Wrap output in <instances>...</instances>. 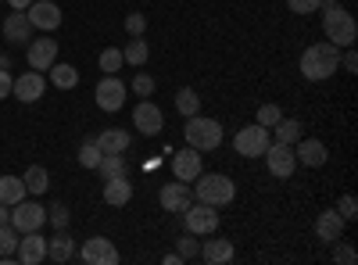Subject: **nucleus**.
Wrapping results in <instances>:
<instances>
[{
	"label": "nucleus",
	"instance_id": "1",
	"mask_svg": "<svg viewBox=\"0 0 358 265\" xmlns=\"http://www.w3.org/2000/svg\"><path fill=\"white\" fill-rule=\"evenodd\" d=\"M319 11H322V33H326V40H330L334 47H341V50L355 47L358 22H355V15L348 8H341V0H322Z\"/></svg>",
	"mask_w": 358,
	"mask_h": 265
},
{
	"label": "nucleus",
	"instance_id": "2",
	"mask_svg": "<svg viewBox=\"0 0 358 265\" xmlns=\"http://www.w3.org/2000/svg\"><path fill=\"white\" fill-rule=\"evenodd\" d=\"M337 69H341V47H334L330 40L312 43V47L301 54V76H305L308 83L330 79V76H337Z\"/></svg>",
	"mask_w": 358,
	"mask_h": 265
},
{
	"label": "nucleus",
	"instance_id": "3",
	"mask_svg": "<svg viewBox=\"0 0 358 265\" xmlns=\"http://www.w3.org/2000/svg\"><path fill=\"white\" fill-rule=\"evenodd\" d=\"M183 136H187V147H194V151H201V155L219 151L222 147V126L215 119H208V115H201V111L187 119Z\"/></svg>",
	"mask_w": 358,
	"mask_h": 265
},
{
	"label": "nucleus",
	"instance_id": "4",
	"mask_svg": "<svg viewBox=\"0 0 358 265\" xmlns=\"http://www.w3.org/2000/svg\"><path fill=\"white\" fill-rule=\"evenodd\" d=\"M194 197L204 201V204H215V208H226L236 197V183L222 172H201L194 180Z\"/></svg>",
	"mask_w": 358,
	"mask_h": 265
},
{
	"label": "nucleus",
	"instance_id": "5",
	"mask_svg": "<svg viewBox=\"0 0 358 265\" xmlns=\"http://www.w3.org/2000/svg\"><path fill=\"white\" fill-rule=\"evenodd\" d=\"M219 222H222L219 208L215 204H204V201H194L183 212V226H187V233H194V237H212V233H219Z\"/></svg>",
	"mask_w": 358,
	"mask_h": 265
},
{
	"label": "nucleus",
	"instance_id": "6",
	"mask_svg": "<svg viewBox=\"0 0 358 265\" xmlns=\"http://www.w3.org/2000/svg\"><path fill=\"white\" fill-rule=\"evenodd\" d=\"M268 143H273V129H265V126L251 122V126H241V129H236L233 151L241 155V158H262Z\"/></svg>",
	"mask_w": 358,
	"mask_h": 265
},
{
	"label": "nucleus",
	"instance_id": "7",
	"mask_svg": "<svg viewBox=\"0 0 358 265\" xmlns=\"http://www.w3.org/2000/svg\"><path fill=\"white\" fill-rule=\"evenodd\" d=\"M265 169H268V176H276V180H290L294 176V169H297V158H294V147L290 143H280V140H273L265 147Z\"/></svg>",
	"mask_w": 358,
	"mask_h": 265
},
{
	"label": "nucleus",
	"instance_id": "8",
	"mask_svg": "<svg viewBox=\"0 0 358 265\" xmlns=\"http://www.w3.org/2000/svg\"><path fill=\"white\" fill-rule=\"evenodd\" d=\"M126 94H129V86L118 79V76H104L97 86H94V101H97V108L101 111H122V104H126Z\"/></svg>",
	"mask_w": 358,
	"mask_h": 265
},
{
	"label": "nucleus",
	"instance_id": "9",
	"mask_svg": "<svg viewBox=\"0 0 358 265\" xmlns=\"http://www.w3.org/2000/svg\"><path fill=\"white\" fill-rule=\"evenodd\" d=\"M11 226L18 229V233H33V229H43L47 226V208L40 201H18V204H11Z\"/></svg>",
	"mask_w": 358,
	"mask_h": 265
},
{
	"label": "nucleus",
	"instance_id": "10",
	"mask_svg": "<svg viewBox=\"0 0 358 265\" xmlns=\"http://www.w3.org/2000/svg\"><path fill=\"white\" fill-rule=\"evenodd\" d=\"M133 126L140 136H158L165 129V111L151 101V97H143L136 108H133Z\"/></svg>",
	"mask_w": 358,
	"mask_h": 265
},
{
	"label": "nucleus",
	"instance_id": "11",
	"mask_svg": "<svg viewBox=\"0 0 358 265\" xmlns=\"http://www.w3.org/2000/svg\"><path fill=\"white\" fill-rule=\"evenodd\" d=\"M118 248L108 241V237H90V241H83V248H79V262L83 265H118Z\"/></svg>",
	"mask_w": 358,
	"mask_h": 265
},
{
	"label": "nucleus",
	"instance_id": "12",
	"mask_svg": "<svg viewBox=\"0 0 358 265\" xmlns=\"http://www.w3.org/2000/svg\"><path fill=\"white\" fill-rule=\"evenodd\" d=\"M25 18L33 22V29L36 33H54L57 25H62V8L54 4V0H33V4L25 8Z\"/></svg>",
	"mask_w": 358,
	"mask_h": 265
},
{
	"label": "nucleus",
	"instance_id": "13",
	"mask_svg": "<svg viewBox=\"0 0 358 265\" xmlns=\"http://www.w3.org/2000/svg\"><path fill=\"white\" fill-rule=\"evenodd\" d=\"M25 62H29V69H36V72H47L54 62H57V40H50V33L47 36H33L25 43Z\"/></svg>",
	"mask_w": 358,
	"mask_h": 265
},
{
	"label": "nucleus",
	"instance_id": "14",
	"mask_svg": "<svg viewBox=\"0 0 358 265\" xmlns=\"http://www.w3.org/2000/svg\"><path fill=\"white\" fill-rule=\"evenodd\" d=\"M43 90H47V72H22L18 79H15V86H11V97L15 101H22V104H36L40 97H43Z\"/></svg>",
	"mask_w": 358,
	"mask_h": 265
},
{
	"label": "nucleus",
	"instance_id": "15",
	"mask_svg": "<svg viewBox=\"0 0 358 265\" xmlns=\"http://www.w3.org/2000/svg\"><path fill=\"white\" fill-rule=\"evenodd\" d=\"M158 201H162V208L165 212H176V215H183L190 204H194V187L183 183V180H176V183H165L158 190Z\"/></svg>",
	"mask_w": 358,
	"mask_h": 265
},
{
	"label": "nucleus",
	"instance_id": "16",
	"mask_svg": "<svg viewBox=\"0 0 358 265\" xmlns=\"http://www.w3.org/2000/svg\"><path fill=\"white\" fill-rule=\"evenodd\" d=\"M204 172V155L194 151V147H183V151H172V176L183 183H194Z\"/></svg>",
	"mask_w": 358,
	"mask_h": 265
},
{
	"label": "nucleus",
	"instance_id": "17",
	"mask_svg": "<svg viewBox=\"0 0 358 265\" xmlns=\"http://www.w3.org/2000/svg\"><path fill=\"white\" fill-rule=\"evenodd\" d=\"M294 158H297V165H305V169H322L326 162H330V151H326L322 140L301 136V140L294 143Z\"/></svg>",
	"mask_w": 358,
	"mask_h": 265
},
{
	"label": "nucleus",
	"instance_id": "18",
	"mask_svg": "<svg viewBox=\"0 0 358 265\" xmlns=\"http://www.w3.org/2000/svg\"><path fill=\"white\" fill-rule=\"evenodd\" d=\"M15 258H18L22 265H40V262H47V237H43L40 229L22 233V237H18V251H15Z\"/></svg>",
	"mask_w": 358,
	"mask_h": 265
},
{
	"label": "nucleus",
	"instance_id": "19",
	"mask_svg": "<svg viewBox=\"0 0 358 265\" xmlns=\"http://www.w3.org/2000/svg\"><path fill=\"white\" fill-rule=\"evenodd\" d=\"M344 226H348V222L341 219L337 208L319 212V215H315V237L326 241V244H337V241H344Z\"/></svg>",
	"mask_w": 358,
	"mask_h": 265
},
{
	"label": "nucleus",
	"instance_id": "20",
	"mask_svg": "<svg viewBox=\"0 0 358 265\" xmlns=\"http://www.w3.org/2000/svg\"><path fill=\"white\" fill-rule=\"evenodd\" d=\"M33 22L25 18V11H11L8 18H4V40L11 43V47H22V43H29L33 40Z\"/></svg>",
	"mask_w": 358,
	"mask_h": 265
},
{
	"label": "nucleus",
	"instance_id": "21",
	"mask_svg": "<svg viewBox=\"0 0 358 265\" xmlns=\"http://www.w3.org/2000/svg\"><path fill=\"white\" fill-rule=\"evenodd\" d=\"M215 237V233H212ZM201 262H208V265H229L233 258H236V248H233V241H226V237H215V241H204L201 244V255H197Z\"/></svg>",
	"mask_w": 358,
	"mask_h": 265
},
{
	"label": "nucleus",
	"instance_id": "22",
	"mask_svg": "<svg viewBox=\"0 0 358 265\" xmlns=\"http://www.w3.org/2000/svg\"><path fill=\"white\" fill-rule=\"evenodd\" d=\"M47 258L57 262V265H65L76 258V237L69 229H54V237H47Z\"/></svg>",
	"mask_w": 358,
	"mask_h": 265
},
{
	"label": "nucleus",
	"instance_id": "23",
	"mask_svg": "<svg viewBox=\"0 0 358 265\" xmlns=\"http://www.w3.org/2000/svg\"><path fill=\"white\" fill-rule=\"evenodd\" d=\"M94 143L101 147V155H126L133 143V133L129 129H104L94 136Z\"/></svg>",
	"mask_w": 358,
	"mask_h": 265
},
{
	"label": "nucleus",
	"instance_id": "24",
	"mask_svg": "<svg viewBox=\"0 0 358 265\" xmlns=\"http://www.w3.org/2000/svg\"><path fill=\"white\" fill-rule=\"evenodd\" d=\"M104 201L111 204V208H126V204L133 201V183H129V176H115V180H104Z\"/></svg>",
	"mask_w": 358,
	"mask_h": 265
},
{
	"label": "nucleus",
	"instance_id": "25",
	"mask_svg": "<svg viewBox=\"0 0 358 265\" xmlns=\"http://www.w3.org/2000/svg\"><path fill=\"white\" fill-rule=\"evenodd\" d=\"M47 76H50V86H57V90H76L79 86V69L65 65V62H54L47 69Z\"/></svg>",
	"mask_w": 358,
	"mask_h": 265
},
{
	"label": "nucleus",
	"instance_id": "26",
	"mask_svg": "<svg viewBox=\"0 0 358 265\" xmlns=\"http://www.w3.org/2000/svg\"><path fill=\"white\" fill-rule=\"evenodd\" d=\"M122 62L129 69H143L147 62H151V47H147L143 36H129V43L122 47Z\"/></svg>",
	"mask_w": 358,
	"mask_h": 265
},
{
	"label": "nucleus",
	"instance_id": "27",
	"mask_svg": "<svg viewBox=\"0 0 358 265\" xmlns=\"http://www.w3.org/2000/svg\"><path fill=\"white\" fill-rule=\"evenodd\" d=\"M22 183H25V190L29 194H47V187H50V176H47V169L43 165H29L25 169V176H22Z\"/></svg>",
	"mask_w": 358,
	"mask_h": 265
},
{
	"label": "nucleus",
	"instance_id": "28",
	"mask_svg": "<svg viewBox=\"0 0 358 265\" xmlns=\"http://www.w3.org/2000/svg\"><path fill=\"white\" fill-rule=\"evenodd\" d=\"M97 172H101V180L129 176V158H126V155H104V158H101V165H97Z\"/></svg>",
	"mask_w": 358,
	"mask_h": 265
},
{
	"label": "nucleus",
	"instance_id": "29",
	"mask_svg": "<svg viewBox=\"0 0 358 265\" xmlns=\"http://www.w3.org/2000/svg\"><path fill=\"white\" fill-rule=\"evenodd\" d=\"M176 111L183 115V119H190V115L201 111V97H197L194 86H179V90H176Z\"/></svg>",
	"mask_w": 358,
	"mask_h": 265
},
{
	"label": "nucleus",
	"instance_id": "30",
	"mask_svg": "<svg viewBox=\"0 0 358 265\" xmlns=\"http://www.w3.org/2000/svg\"><path fill=\"white\" fill-rule=\"evenodd\" d=\"M25 183H22V176H0V201L4 204H18L25 197Z\"/></svg>",
	"mask_w": 358,
	"mask_h": 265
},
{
	"label": "nucleus",
	"instance_id": "31",
	"mask_svg": "<svg viewBox=\"0 0 358 265\" xmlns=\"http://www.w3.org/2000/svg\"><path fill=\"white\" fill-rule=\"evenodd\" d=\"M273 133H276V140H280V143H290V147H294L297 140L305 136V126L297 122V119H287V115H283V119L273 126Z\"/></svg>",
	"mask_w": 358,
	"mask_h": 265
},
{
	"label": "nucleus",
	"instance_id": "32",
	"mask_svg": "<svg viewBox=\"0 0 358 265\" xmlns=\"http://www.w3.org/2000/svg\"><path fill=\"white\" fill-rule=\"evenodd\" d=\"M101 158H104V155H101V147L94 143V136H86V140L79 143V165H83V169H94V172H97Z\"/></svg>",
	"mask_w": 358,
	"mask_h": 265
},
{
	"label": "nucleus",
	"instance_id": "33",
	"mask_svg": "<svg viewBox=\"0 0 358 265\" xmlns=\"http://www.w3.org/2000/svg\"><path fill=\"white\" fill-rule=\"evenodd\" d=\"M97 65H101L104 76H118V69L126 65V62H122V50H118V47H104L101 57H97Z\"/></svg>",
	"mask_w": 358,
	"mask_h": 265
},
{
	"label": "nucleus",
	"instance_id": "34",
	"mask_svg": "<svg viewBox=\"0 0 358 265\" xmlns=\"http://www.w3.org/2000/svg\"><path fill=\"white\" fill-rule=\"evenodd\" d=\"M18 237H22V233H18L11 222L0 226V258H11V255L18 251Z\"/></svg>",
	"mask_w": 358,
	"mask_h": 265
},
{
	"label": "nucleus",
	"instance_id": "35",
	"mask_svg": "<svg viewBox=\"0 0 358 265\" xmlns=\"http://www.w3.org/2000/svg\"><path fill=\"white\" fill-rule=\"evenodd\" d=\"M280 119H283V108H280V104H262V108H258V119H255V122H258V126H265V129H273V126H276Z\"/></svg>",
	"mask_w": 358,
	"mask_h": 265
},
{
	"label": "nucleus",
	"instance_id": "36",
	"mask_svg": "<svg viewBox=\"0 0 358 265\" xmlns=\"http://www.w3.org/2000/svg\"><path fill=\"white\" fill-rule=\"evenodd\" d=\"M155 86H158V83H155V76L136 72V76H133V83H129V90H133L136 97H151V94H155Z\"/></svg>",
	"mask_w": 358,
	"mask_h": 265
},
{
	"label": "nucleus",
	"instance_id": "37",
	"mask_svg": "<svg viewBox=\"0 0 358 265\" xmlns=\"http://www.w3.org/2000/svg\"><path fill=\"white\" fill-rule=\"evenodd\" d=\"M176 251H179V258H183V262H190V258L201 255V244L194 241V233H183V237L176 241Z\"/></svg>",
	"mask_w": 358,
	"mask_h": 265
},
{
	"label": "nucleus",
	"instance_id": "38",
	"mask_svg": "<svg viewBox=\"0 0 358 265\" xmlns=\"http://www.w3.org/2000/svg\"><path fill=\"white\" fill-rule=\"evenodd\" d=\"M47 219H50L54 229H69V208H65L62 201H54L50 208H47Z\"/></svg>",
	"mask_w": 358,
	"mask_h": 265
},
{
	"label": "nucleus",
	"instance_id": "39",
	"mask_svg": "<svg viewBox=\"0 0 358 265\" xmlns=\"http://www.w3.org/2000/svg\"><path fill=\"white\" fill-rule=\"evenodd\" d=\"M126 33L129 36H143L147 33V15L143 11H129L126 15Z\"/></svg>",
	"mask_w": 358,
	"mask_h": 265
},
{
	"label": "nucleus",
	"instance_id": "40",
	"mask_svg": "<svg viewBox=\"0 0 358 265\" xmlns=\"http://www.w3.org/2000/svg\"><path fill=\"white\" fill-rule=\"evenodd\" d=\"M337 212H341L344 222H355V219H358V201H355V194H344V197L337 201Z\"/></svg>",
	"mask_w": 358,
	"mask_h": 265
},
{
	"label": "nucleus",
	"instance_id": "41",
	"mask_svg": "<svg viewBox=\"0 0 358 265\" xmlns=\"http://www.w3.org/2000/svg\"><path fill=\"white\" fill-rule=\"evenodd\" d=\"M334 262H341V265H355V262H358V251H355L351 244L337 241V244H334Z\"/></svg>",
	"mask_w": 358,
	"mask_h": 265
},
{
	"label": "nucleus",
	"instance_id": "42",
	"mask_svg": "<svg viewBox=\"0 0 358 265\" xmlns=\"http://www.w3.org/2000/svg\"><path fill=\"white\" fill-rule=\"evenodd\" d=\"M319 4H322V0H287V8H290L294 15H315Z\"/></svg>",
	"mask_w": 358,
	"mask_h": 265
},
{
	"label": "nucleus",
	"instance_id": "43",
	"mask_svg": "<svg viewBox=\"0 0 358 265\" xmlns=\"http://www.w3.org/2000/svg\"><path fill=\"white\" fill-rule=\"evenodd\" d=\"M341 69L344 72H358V54H355V47H344V54H341Z\"/></svg>",
	"mask_w": 358,
	"mask_h": 265
},
{
	"label": "nucleus",
	"instance_id": "44",
	"mask_svg": "<svg viewBox=\"0 0 358 265\" xmlns=\"http://www.w3.org/2000/svg\"><path fill=\"white\" fill-rule=\"evenodd\" d=\"M11 86H15V76H11L8 69H0V101L11 97Z\"/></svg>",
	"mask_w": 358,
	"mask_h": 265
},
{
	"label": "nucleus",
	"instance_id": "45",
	"mask_svg": "<svg viewBox=\"0 0 358 265\" xmlns=\"http://www.w3.org/2000/svg\"><path fill=\"white\" fill-rule=\"evenodd\" d=\"M4 222H11V204L0 201V226H4Z\"/></svg>",
	"mask_w": 358,
	"mask_h": 265
},
{
	"label": "nucleus",
	"instance_id": "46",
	"mask_svg": "<svg viewBox=\"0 0 358 265\" xmlns=\"http://www.w3.org/2000/svg\"><path fill=\"white\" fill-rule=\"evenodd\" d=\"M8 4H11V11H25L29 4H33V0H8Z\"/></svg>",
	"mask_w": 358,
	"mask_h": 265
},
{
	"label": "nucleus",
	"instance_id": "47",
	"mask_svg": "<svg viewBox=\"0 0 358 265\" xmlns=\"http://www.w3.org/2000/svg\"><path fill=\"white\" fill-rule=\"evenodd\" d=\"M165 265H183V258H179V251H172V255H165Z\"/></svg>",
	"mask_w": 358,
	"mask_h": 265
},
{
	"label": "nucleus",
	"instance_id": "48",
	"mask_svg": "<svg viewBox=\"0 0 358 265\" xmlns=\"http://www.w3.org/2000/svg\"><path fill=\"white\" fill-rule=\"evenodd\" d=\"M0 69H11V57L8 54H0Z\"/></svg>",
	"mask_w": 358,
	"mask_h": 265
}]
</instances>
